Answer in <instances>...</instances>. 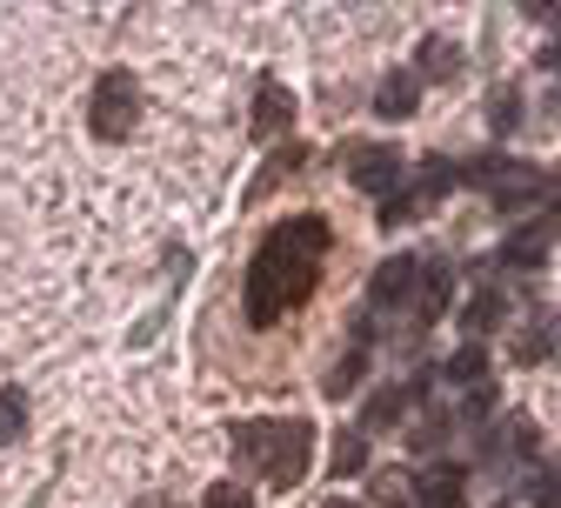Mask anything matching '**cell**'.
<instances>
[{"label": "cell", "instance_id": "cell-25", "mask_svg": "<svg viewBox=\"0 0 561 508\" xmlns=\"http://www.w3.org/2000/svg\"><path fill=\"white\" fill-rule=\"evenodd\" d=\"M414 214H421L414 188H394V194H381V207H375V222H381V228H401V222H414Z\"/></svg>", "mask_w": 561, "mask_h": 508}, {"label": "cell", "instance_id": "cell-18", "mask_svg": "<svg viewBox=\"0 0 561 508\" xmlns=\"http://www.w3.org/2000/svg\"><path fill=\"white\" fill-rule=\"evenodd\" d=\"M267 442H274V421H241V428H234V462L261 475V462H267Z\"/></svg>", "mask_w": 561, "mask_h": 508}, {"label": "cell", "instance_id": "cell-31", "mask_svg": "<svg viewBox=\"0 0 561 508\" xmlns=\"http://www.w3.org/2000/svg\"><path fill=\"white\" fill-rule=\"evenodd\" d=\"M321 508H368V501H347V495H328Z\"/></svg>", "mask_w": 561, "mask_h": 508}, {"label": "cell", "instance_id": "cell-19", "mask_svg": "<svg viewBox=\"0 0 561 508\" xmlns=\"http://www.w3.org/2000/svg\"><path fill=\"white\" fill-rule=\"evenodd\" d=\"M408 501H414V475H408V469L368 475V508H408Z\"/></svg>", "mask_w": 561, "mask_h": 508}, {"label": "cell", "instance_id": "cell-20", "mask_svg": "<svg viewBox=\"0 0 561 508\" xmlns=\"http://www.w3.org/2000/svg\"><path fill=\"white\" fill-rule=\"evenodd\" d=\"M334 475H368V434L334 428Z\"/></svg>", "mask_w": 561, "mask_h": 508}, {"label": "cell", "instance_id": "cell-11", "mask_svg": "<svg viewBox=\"0 0 561 508\" xmlns=\"http://www.w3.org/2000/svg\"><path fill=\"white\" fill-rule=\"evenodd\" d=\"M461 75V47L455 41H442V34H428L414 47V81H455Z\"/></svg>", "mask_w": 561, "mask_h": 508}, {"label": "cell", "instance_id": "cell-2", "mask_svg": "<svg viewBox=\"0 0 561 508\" xmlns=\"http://www.w3.org/2000/svg\"><path fill=\"white\" fill-rule=\"evenodd\" d=\"M134 121H140V81L127 67H107L94 81V101H88V127H94V140H127Z\"/></svg>", "mask_w": 561, "mask_h": 508}, {"label": "cell", "instance_id": "cell-21", "mask_svg": "<svg viewBox=\"0 0 561 508\" xmlns=\"http://www.w3.org/2000/svg\"><path fill=\"white\" fill-rule=\"evenodd\" d=\"M448 428H455V415H448V408H435V415H421V421L408 428V449H414V455H435V449L448 442Z\"/></svg>", "mask_w": 561, "mask_h": 508}, {"label": "cell", "instance_id": "cell-5", "mask_svg": "<svg viewBox=\"0 0 561 508\" xmlns=\"http://www.w3.org/2000/svg\"><path fill=\"white\" fill-rule=\"evenodd\" d=\"M347 181H355L362 194H394L401 181V148H381V140H362V148H347Z\"/></svg>", "mask_w": 561, "mask_h": 508}, {"label": "cell", "instance_id": "cell-15", "mask_svg": "<svg viewBox=\"0 0 561 508\" xmlns=\"http://www.w3.org/2000/svg\"><path fill=\"white\" fill-rule=\"evenodd\" d=\"M362 375H368V348H347L341 361H328V375H321V388L334 395V402H347L362 388Z\"/></svg>", "mask_w": 561, "mask_h": 508}, {"label": "cell", "instance_id": "cell-12", "mask_svg": "<svg viewBox=\"0 0 561 508\" xmlns=\"http://www.w3.org/2000/svg\"><path fill=\"white\" fill-rule=\"evenodd\" d=\"M288 121H295V94L280 88V81H261V94H254V134H261V140H274Z\"/></svg>", "mask_w": 561, "mask_h": 508}, {"label": "cell", "instance_id": "cell-10", "mask_svg": "<svg viewBox=\"0 0 561 508\" xmlns=\"http://www.w3.org/2000/svg\"><path fill=\"white\" fill-rule=\"evenodd\" d=\"M414 408V395H408V382H394V388H375L368 402H362V434H375V428H401V415Z\"/></svg>", "mask_w": 561, "mask_h": 508}, {"label": "cell", "instance_id": "cell-24", "mask_svg": "<svg viewBox=\"0 0 561 508\" xmlns=\"http://www.w3.org/2000/svg\"><path fill=\"white\" fill-rule=\"evenodd\" d=\"M488 127H495V134H515V127H522V94H515V88H495V94H488Z\"/></svg>", "mask_w": 561, "mask_h": 508}, {"label": "cell", "instance_id": "cell-32", "mask_svg": "<svg viewBox=\"0 0 561 508\" xmlns=\"http://www.w3.org/2000/svg\"><path fill=\"white\" fill-rule=\"evenodd\" d=\"M554 194H561V174H554Z\"/></svg>", "mask_w": 561, "mask_h": 508}, {"label": "cell", "instance_id": "cell-17", "mask_svg": "<svg viewBox=\"0 0 561 508\" xmlns=\"http://www.w3.org/2000/svg\"><path fill=\"white\" fill-rule=\"evenodd\" d=\"M455 188H461V168H455V161H442V155H435V161H428V168H421V181H414V201H421V207H435V201H448V194H455Z\"/></svg>", "mask_w": 561, "mask_h": 508}, {"label": "cell", "instance_id": "cell-26", "mask_svg": "<svg viewBox=\"0 0 561 508\" xmlns=\"http://www.w3.org/2000/svg\"><path fill=\"white\" fill-rule=\"evenodd\" d=\"M528 508H561V469H528Z\"/></svg>", "mask_w": 561, "mask_h": 508}, {"label": "cell", "instance_id": "cell-23", "mask_svg": "<svg viewBox=\"0 0 561 508\" xmlns=\"http://www.w3.org/2000/svg\"><path fill=\"white\" fill-rule=\"evenodd\" d=\"M301 161H308V148H301V140H288V148H280V155H274V161H267V168H261V181H254V188H248V201H261V194H267V188H274V181H280V174H295V168H301Z\"/></svg>", "mask_w": 561, "mask_h": 508}, {"label": "cell", "instance_id": "cell-3", "mask_svg": "<svg viewBox=\"0 0 561 508\" xmlns=\"http://www.w3.org/2000/svg\"><path fill=\"white\" fill-rule=\"evenodd\" d=\"M308 455H314V421L288 415V421H274V442H267L261 475H267L274 488H295V482H308Z\"/></svg>", "mask_w": 561, "mask_h": 508}, {"label": "cell", "instance_id": "cell-30", "mask_svg": "<svg viewBox=\"0 0 561 508\" xmlns=\"http://www.w3.org/2000/svg\"><path fill=\"white\" fill-rule=\"evenodd\" d=\"M541 75H561V41H548V47H541Z\"/></svg>", "mask_w": 561, "mask_h": 508}, {"label": "cell", "instance_id": "cell-29", "mask_svg": "<svg viewBox=\"0 0 561 508\" xmlns=\"http://www.w3.org/2000/svg\"><path fill=\"white\" fill-rule=\"evenodd\" d=\"M481 415H495V382H474V388H468V402H461V415H455V421H481Z\"/></svg>", "mask_w": 561, "mask_h": 508}, {"label": "cell", "instance_id": "cell-16", "mask_svg": "<svg viewBox=\"0 0 561 508\" xmlns=\"http://www.w3.org/2000/svg\"><path fill=\"white\" fill-rule=\"evenodd\" d=\"M442 382H461V388L488 382V348H481V341H461V348L442 361Z\"/></svg>", "mask_w": 561, "mask_h": 508}, {"label": "cell", "instance_id": "cell-14", "mask_svg": "<svg viewBox=\"0 0 561 508\" xmlns=\"http://www.w3.org/2000/svg\"><path fill=\"white\" fill-rule=\"evenodd\" d=\"M414 108H421V81H414V75H388V81L375 88V114H381V121H408Z\"/></svg>", "mask_w": 561, "mask_h": 508}, {"label": "cell", "instance_id": "cell-1", "mask_svg": "<svg viewBox=\"0 0 561 508\" xmlns=\"http://www.w3.org/2000/svg\"><path fill=\"white\" fill-rule=\"evenodd\" d=\"M328 241L334 228L321 222V214H295V222H280L254 261H248V321L254 328H274L288 308H301L314 295V281H321V261H328Z\"/></svg>", "mask_w": 561, "mask_h": 508}, {"label": "cell", "instance_id": "cell-8", "mask_svg": "<svg viewBox=\"0 0 561 508\" xmlns=\"http://www.w3.org/2000/svg\"><path fill=\"white\" fill-rule=\"evenodd\" d=\"M455 302V268L421 255V281H414V321H442Z\"/></svg>", "mask_w": 561, "mask_h": 508}, {"label": "cell", "instance_id": "cell-6", "mask_svg": "<svg viewBox=\"0 0 561 508\" xmlns=\"http://www.w3.org/2000/svg\"><path fill=\"white\" fill-rule=\"evenodd\" d=\"M414 508H468V469L461 462H435L414 475Z\"/></svg>", "mask_w": 561, "mask_h": 508}, {"label": "cell", "instance_id": "cell-7", "mask_svg": "<svg viewBox=\"0 0 561 508\" xmlns=\"http://www.w3.org/2000/svg\"><path fill=\"white\" fill-rule=\"evenodd\" d=\"M414 281H421V255H388L375 274H368V302L375 308H401L414 295Z\"/></svg>", "mask_w": 561, "mask_h": 508}, {"label": "cell", "instance_id": "cell-22", "mask_svg": "<svg viewBox=\"0 0 561 508\" xmlns=\"http://www.w3.org/2000/svg\"><path fill=\"white\" fill-rule=\"evenodd\" d=\"M21 434H27V395L21 388H0V449L21 442Z\"/></svg>", "mask_w": 561, "mask_h": 508}, {"label": "cell", "instance_id": "cell-9", "mask_svg": "<svg viewBox=\"0 0 561 508\" xmlns=\"http://www.w3.org/2000/svg\"><path fill=\"white\" fill-rule=\"evenodd\" d=\"M554 235H561L554 222H528V228H515V235L502 241V255H495V261H502V268H515V274H528V268H541V261H548Z\"/></svg>", "mask_w": 561, "mask_h": 508}, {"label": "cell", "instance_id": "cell-27", "mask_svg": "<svg viewBox=\"0 0 561 508\" xmlns=\"http://www.w3.org/2000/svg\"><path fill=\"white\" fill-rule=\"evenodd\" d=\"M554 341H561V328H554V321H541V328H528V335L515 341V361H541Z\"/></svg>", "mask_w": 561, "mask_h": 508}, {"label": "cell", "instance_id": "cell-13", "mask_svg": "<svg viewBox=\"0 0 561 508\" xmlns=\"http://www.w3.org/2000/svg\"><path fill=\"white\" fill-rule=\"evenodd\" d=\"M502 321H508V302H502V287H474V295H468V308H461V328H468V341L495 335Z\"/></svg>", "mask_w": 561, "mask_h": 508}, {"label": "cell", "instance_id": "cell-28", "mask_svg": "<svg viewBox=\"0 0 561 508\" xmlns=\"http://www.w3.org/2000/svg\"><path fill=\"white\" fill-rule=\"evenodd\" d=\"M201 508H254V495H248L241 482H215V488L201 495Z\"/></svg>", "mask_w": 561, "mask_h": 508}, {"label": "cell", "instance_id": "cell-4", "mask_svg": "<svg viewBox=\"0 0 561 508\" xmlns=\"http://www.w3.org/2000/svg\"><path fill=\"white\" fill-rule=\"evenodd\" d=\"M481 194L495 201V207H508V214H515V207H535V201L548 194V174H541V168H528V161H508V155H502Z\"/></svg>", "mask_w": 561, "mask_h": 508}]
</instances>
